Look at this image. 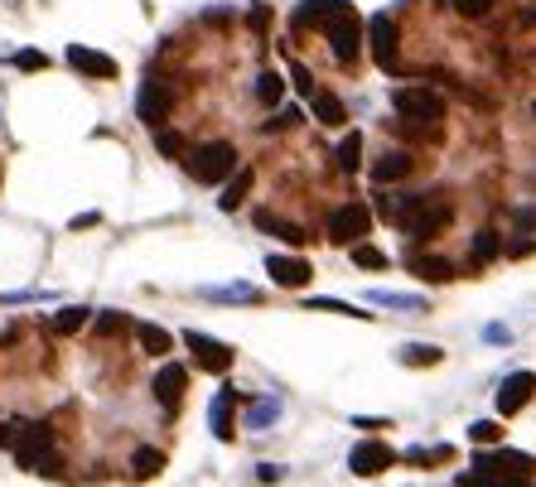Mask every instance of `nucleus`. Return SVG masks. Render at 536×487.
I'll use <instances>...</instances> for the list:
<instances>
[{"label": "nucleus", "mask_w": 536, "mask_h": 487, "mask_svg": "<svg viewBox=\"0 0 536 487\" xmlns=\"http://www.w3.org/2000/svg\"><path fill=\"white\" fill-rule=\"evenodd\" d=\"M382 212L397 218V227L415 236V242H425V236H440L449 227V218H455V208H449V198L431 188V194H406V198H387L382 194Z\"/></svg>", "instance_id": "obj_1"}, {"label": "nucleus", "mask_w": 536, "mask_h": 487, "mask_svg": "<svg viewBox=\"0 0 536 487\" xmlns=\"http://www.w3.org/2000/svg\"><path fill=\"white\" fill-rule=\"evenodd\" d=\"M473 473L493 478L498 487H527V478L536 473V458L517 454V449H498V454H479V458H473Z\"/></svg>", "instance_id": "obj_2"}, {"label": "nucleus", "mask_w": 536, "mask_h": 487, "mask_svg": "<svg viewBox=\"0 0 536 487\" xmlns=\"http://www.w3.org/2000/svg\"><path fill=\"white\" fill-rule=\"evenodd\" d=\"M324 39L339 63H353L357 49H363V20H357V10L348 5V0H339V10H333V20L324 25Z\"/></svg>", "instance_id": "obj_3"}, {"label": "nucleus", "mask_w": 536, "mask_h": 487, "mask_svg": "<svg viewBox=\"0 0 536 487\" xmlns=\"http://www.w3.org/2000/svg\"><path fill=\"white\" fill-rule=\"evenodd\" d=\"M232 169H237V150L228 140H208V145H198L188 154V174L198 184H222V179H232Z\"/></svg>", "instance_id": "obj_4"}, {"label": "nucleus", "mask_w": 536, "mask_h": 487, "mask_svg": "<svg viewBox=\"0 0 536 487\" xmlns=\"http://www.w3.org/2000/svg\"><path fill=\"white\" fill-rule=\"evenodd\" d=\"M391 106H397V116H406V121L421 126V130L445 121V102H440L431 87H397L391 92Z\"/></svg>", "instance_id": "obj_5"}, {"label": "nucleus", "mask_w": 536, "mask_h": 487, "mask_svg": "<svg viewBox=\"0 0 536 487\" xmlns=\"http://www.w3.org/2000/svg\"><path fill=\"white\" fill-rule=\"evenodd\" d=\"M367 232H373V212H367V203H343V208L329 212V242L333 246H357Z\"/></svg>", "instance_id": "obj_6"}, {"label": "nucleus", "mask_w": 536, "mask_h": 487, "mask_svg": "<svg viewBox=\"0 0 536 487\" xmlns=\"http://www.w3.org/2000/svg\"><path fill=\"white\" fill-rule=\"evenodd\" d=\"M184 343H188V352H194V362L204 367V372H213V376H222L232 367V358H237L228 343H218V338H208V334H194V328L184 334Z\"/></svg>", "instance_id": "obj_7"}, {"label": "nucleus", "mask_w": 536, "mask_h": 487, "mask_svg": "<svg viewBox=\"0 0 536 487\" xmlns=\"http://www.w3.org/2000/svg\"><path fill=\"white\" fill-rule=\"evenodd\" d=\"M266 270H271V285H281V290H305L314 280V266L305 256H271Z\"/></svg>", "instance_id": "obj_8"}, {"label": "nucleus", "mask_w": 536, "mask_h": 487, "mask_svg": "<svg viewBox=\"0 0 536 487\" xmlns=\"http://www.w3.org/2000/svg\"><path fill=\"white\" fill-rule=\"evenodd\" d=\"M391 463H397V454H391L387 444H377V439H363V444L348 454V468L357 473V478H373V473H387Z\"/></svg>", "instance_id": "obj_9"}, {"label": "nucleus", "mask_w": 536, "mask_h": 487, "mask_svg": "<svg viewBox=\"0 0 536 487\" xmlns=\"http://www.w3.org/2000/svg\"><path fill=\"white\" fill-rule=\"evenodd\" d=\"M367 39H373V58L382 68H397V20L391 15H373L367 20Z\"/></svg>", "instance_id": "obj_10"}, {"label": "nucleus", "mask_w": 536, "mask_h": 487, "mask_svg": "<svg viewBox=\"0 0 536 487\" xmlns=\"http://www.w3.org/2000/svg\"><path fill=\"white\" fill-rule=\"evenodd\" d=\"M184 382H188V372L179 362H170V367H160V376H155V400H160V410L164 415H174L179 410V400H184Z\"/></svg>", "instance_id": "obj_11"}, {"label": "nucleus", "mask_w": 536, "mask_h": 487, "mask_svg": "<svg viewBox=\"0 0 536 487\" xmlns=\"http://www.w3.org/2000/svg\"><path fill=\"white\" fill-rule=\"evenodd\" d=\"M49 449H54V430H49V425H25V434H20V444H15L20 468L34 473V463L49 454Z\"/></svg>", "instance_id": "obj_12"}, {"label": "nucleus", "mask_w": 536, "mask_h": 487, "mask_svg": "<svg viewBox=\"0 0 536 487\" xmlns=\"http://www.w3.org/2000/svg\"><path fill=\"white\" fill-rule=\"evenodd\" d=\"M532 391H536V376L532 372H512L507 382L498 386V415H517L532 400Z\"/></svg>", "instance_id": "obj_13"}, {"label": "nucleus", "mask_w": 536, "mask_h": 487, "mask_svg": "<svg viewBox=\"0 0 536 487\" xmlns=\"http://www.w3.org/2000/svg\"><path fill=\"white\" fill-rule=\"evenodd\" d=\"M68 63H73V73H82V78H92V82H112L116 78V58H106V54H97V49H68Z\"/></svg>", "instance_id": "obj_14"}, {"label": "nucleus", "mask_w": 536, "mask_h": 487, "mask_svg": "<svg viewBox=\"0 0 536 487\" xmlns=\"http://www.w3.org/2000/svg\"><path fill=\"white\" fill-rule=\"evenodd\" d=\"M406 270L415 280H425V285H445L449 276H455V266H449L445 256H425V252H411L406 256Z\"/></svg>", "instance_id": "obj_15"}, {"label": "nucleus", "mask_w": 536, "mask_h": 487, "mask_svg": "<svg viewBox=\"0 0 536 487\" xmlns=\"http://www.w3.org/2000/svg\"><path fill=\"white\" fill-rule=\"evenodd\" d=\"M136 111H140V121H146V126H160V121H164V111H170V87H160V82L150 78L146 87H140Z\"/></svg>", "instance_id": "obj_16"}, {"label": "nucleus", "mask_w": 536, "mask_h": 487, "mask_svg": "<svg viewBox=\"0 0 536 487\" xmlns=\"http://www.w3.org/2000/svg\"><path fill=\"white\" fill-rule=\"evenodd\" d=\"M333 10H339V0H305V5L295 10L290 25L295 29H324L329 20H333Z\"/></svg>", "instance_id": "obj_17"}, {"label": "nucleus", "mask_w": 536, "mask_h": 487, "mask_svg": "<svg viewBox=\"0 0 536 487\" xmlns=\"http://www.w3.org/2000/svg\"><path fill=\"white\" fill-rule=\"evenodd\" d=\"M406 174H411V154L406 150H387L382 160L373 164V179L377 184H397V179H406Z\"/></svg>", "instance_id": "obj_18"}, {"label": "nucleus", "mask_w": 536, "mask_h": 487, "mask_svg": "<svg viewBox=\"0 0 536 487\" xmlns=\"http://www.w3.org/2000/svg\"><path fill=\"white\" fill-rule=\"evenodd\" d=\"M256 227L261 232H271V236H281V242H290V246H305V227H295V222H281L276 212H256Z\"/></svg>", "instance_id": "obj_19"}, {"label": "nucleus", "mask_w": 536, "mask_h": 487, "mask_svg": "<svg viewBox=\"0 0 536 487\" xmlns=\"http://www.w3.org/2000/svg\"><path fill=\"white\" fill-rule=\"evenodd\" d=\"M136 338H140V348H146V352H150V358H164V352H170V348H174V338H170V334H164V328H160V324H140V328H136Z\"/></svg>", "instance_id": "obj_20"}, {"label": "nucleus", "mask_w": 536, "mask_h": 487, "mask_svg": "<svg viewBox=\"0 0 536 487\" xmlns=\"http://www.w3.org/2000/svg\"><path fill=\"white\" fill-rule=\"evenodd\" d=\"M333 154H339V169H343V174H357V164H363V136H357V130H348V136L339 140V150H333Z\"/></svg>", "instance_id": "obj_21"}, {"label": "nucleus", "mask_w": 536, "mask_h": 487, "mask_svg": "<svg viewBox=\"0 0 536 487\" xmlns=\"http://www.w3.org/2000/svg\"><path fill=\"white\" fill-rule=\"evenodd\" d=\"M160 468H164V454H160V449H136V458H130V478H136V483L155 478Z\"/></svg>", "instance_id": "obj_22"}, {"label": "nucleus", "mask_w": 536, "mask_h": 487, "mask_svg": "<svg viewBox=\"0 0 536 487\" xmlns=\"http://www.w3.org/2000/svg\"><path fill=\"white\" fill-rule=\"evenodd\" d=\"M314 116L324 126H343V121H348V111H343V102L333 97V92H314Z\"/></svg>", "instance_id": "obj_23"}, {"label": "nucleus", "mask_w": 536, "mask_h": 487, "mask_svg": "<svg viewBox=\"0 0 536 487\" xmlns=\"http://www.w3.org/2000/svg\"><path fill=\"white\" fill-rule=\"evenodd\" d=\"M252 179H256V174H252V169H247V164H242V169H237V179L228 184V194L218 198V208H222V212L242 208V198H247V188H252Z\"/></svg>", "instance_id": "obj_24"}, {"label": "nucleus", "mask_w": 536, "mask_h": 487, "mask_svg": "<svg viewBox=\"0 0 536 487\" xmlns=\"http://www.w3.org/2000/svg\"><path fill=\"white\" fill-rule=\"evenodd\" d=\"M232 391H222L218 400H213V434L218 439H232Z\"/></svg>", "instance_id": "obj_25"}, {"label": "nucleus", "mask_w": 536, "mask_h": 487, "mask_svg": "<svg viewBox=\"0 0 536 487\" xmlns=\"http://www.w3.org/2000/svg\"><path fill=\"white\" fill-rule=\"evenodd\" d=\"M88 318H92V309H58V318H54V328H58V334H78V328L82 324H88Z\"/></svg>", "instance_id": "obj_26"}, {"label": "nucleus", "mask_w": 536, "mask_h": 487, "mask_svg": "<svg viewBox=\"0 0 536 487\" xmlns=\"http://www.w3.org/2000/svg\"><path fill=\"white\" fill-rule=\"evenodd\" d=\"M256 97L266 102V106H276V102L285 97V82H281V73H261V78H256Z\"/></svg>", "instance_id": "obj_27"}, {"label": "nucleus", "mask_w": 536, "mask_h": 487, "mask_svg": "<svg viewBox=\"0 0 536 487\" xmlns=\"http://www.w3.org/2000/svg\"><path fill=\"white\" fill-rule=\"evenodd\" d=\"M440 358H445V352H440V348H425V343H411V348L401 352V362H406V367H435Z\"/></svg>", "instance_id": "obj_28"}, {"label": "nucleus", "mask_w": 536, "mask_h": 487, "mask_svg": "<svg viewBox=\"0 0 536 487\" xmlns=\"http://www.w3.org/2000/svg\"><path fill=\"white\" fill-rule=\"evenodd\" d=\"M353 266H363V270H382V266H387V256L377 252V246L357 242V246H353Z\"/></svg>", "instance_id": "obj_29"}, {"label": "nucleus", "mask_w": 536, "mask_h": 487, "mask_svg": "<svg viewBox=\"0 0 536 487\" xmlns=\"http://www.w3.org/2000/svg\"><path fill=\"white\" fill-rule=\"evenodd\" d=\"M469 439H473V444H498V439H503V425H498V420H479V425H469Z\"/></svg>", "instance_id": "obj_30"}, {"label": "nucleus", "mask_w": 536, "mask_h": 487, "mask_svg": "<svg viewBox=\"0 0 536 487\" xmlns=\"http://www.w3.org/2000/svg\"><path fill=\"white\" fill-rule=\"evenodd\" d=\"M305 309H319V314H353V318H367V309H353L343 300H309Z\"/></svg>", "instance_id": "obj_31"}, {"label": "nucleus", "mask_w": 536, "mask_h": 487, "mask_svg": "<svg viewBox=\"0 0 536 487\" xmlns=\"http://www.w3.org/2000/svg\"><path fill=\"white\" fill-rule=\"evenodd\" d=\"M449 5H455L464 20H483L488 10H493V0H449Z\"/></svg>", "instance_id": "obj_32"}, {"label": "nucleus", "mask_w": 536, "mask_h": 487, "mask_svg": "<svg viewBox=\"0 0 536 487\" xmlns=\"http://www.w3.org/2000/svg\"><path fill=\"white\" fill-rule=\"evenodd\" d=\"M498 246H503V242H498V232H479V236H473V256H479V260H493Z\"/></svg>", "instance_id": "obj_33"}, {"label": "nucleus", "mask_w": 536, "mask_h": 487, "mask_svg": "<svg viewBox=\"0 0 536 487\" xmlns=\"http://www.w3.org/2000/svg\"><path fill=\"white\" fill-rule=\"evenodd\" d=\"M25 434V420H0V449H15Z\"/></svg>", "instance_id": "obj_34"}, {"label": "nucleus", "mask_w": 536, "mask_h": 487, "mask_svg": "<svg viewBox=\"0 0 536 487\" xmlns=\"http://www.w3.org/2000/svg\"><path fill=\"white\" fill-rule=\"evenodd\" d=\"M15 68H25V73H39V68H49V58L34 54V49H20V54H15Z\"/></svg>", "instance_id": "obj_35"}, {"label": "nucleus", "mask_w": 536, "mask_h": 487, "mask_svg": "<svg viewBox=\"0 0 536 487\" xmlns=\"http://www.w3.org/2000/svg\"><path fill=\"white\" fill-rule=\"evenodd\" d=\"M155 145H160L164 154H179V150H184V140H179L174 130H155Z\"/></svg>", "instance_id": "obj_36"}, {"label": "nucleus", "mask_w": 536, "mask_h": 487, "mask_svg": "<svg viewBox=\"0 0 536 487\" xmlns=\"http://www.w3.org/2000/svg\"><path fill=\"white\" fill-rule=\"evenodd\" d=\"M58 463H63V458H58L54 449H49V454H44L39 463H34V473H44V478H58V473H63V468H58Z\"/></svg>", "instance_id": "obj_37"}, {"label": "nucleus", "mask_w": 536, "mask_h": 487, "mask_svg": "<svg viewBox=\"0 0 536 487\" xmlns=\"http://www.w3.org/2000/svg\"><path fill=\"white\" fill-rule=\"evenodd\" d=\"M373 300H377V304H397V309H425L421 300H406V294H382V290H377Z\"/></svg>", "instance_id": "obj_38"}, {"label": "nucleus", "mask_w": 536, "mask_h": 487, "mask_svg": "<svg viewBox=\"0 0 536 487\" xmlns=\"http://www.w3.org/2000/svg\"><path fill=\"white\" fill-rule=\"evenodd\" d=\"M121 328H130L121 314H102V318H97V334H121Z\"/></svg>", "instance_id": "obj_39"}, {"label": "nucleus", "mask_w": 536, "mask_h": 487, "mask_svg": "<svg viewBox=\"0 0 536 487\" xmlns=\"http://www.w3.org/2000/svg\"><path fill=\"white\" fill-rule=\"evenodd\" d=\"M290 78H295V87H300V92H314V78H309V68L295 63V68H290Z\"/></svg>", "instance_id": "obj_40"}, {"label": "nucleus", "mask_w": 536, "mask_h": 487, "mask_svg": "<svg viewBox=\"0 0 536 487\" xmlns=\"http://www.w3.org/2000/svg\"><path fill=\"white\" fill-rule=\"evenodd\" d=\"M459 487H498V483H493V478H483V473H464Z\"/></svg>", "instance_id": "obj_41"}, {"label": "nucleus", "mask_w": 536, "mask_h": 487, "mask_svg": "<svg viewBox=\"0 0 536 487\" xmlns=\"http://www.w3.org/2000/svg\"><path fill=\"white\" fill-rule=\"evenodd\" d=\"M517 227H527V232H536V208H517Z\"/></svg>", "instance_id": "obj_42"}, {"label": "nucleus", "mask_w": 536, "mask_h": 487, "mask_svg": "<svg viewBox=\"0 0 536 487\" xmlns=\"http://www.w3.org/2000/svg\"><path fill=\"white\" fill-rule=\"evenodd\" d=\"M271 415H276V406H256V410H252V425H266Z\"/></svg>", "instance_id": "obj_43"}, {"label": "nucleus", "mask_w": 536, "mask_h": 487, "mask_svg": "<svg viewBox=\"0 0 536 487\" xmlns=\"http://www.w3.org/2000/svg\"><path fill=\"white\" fill-rule=\"evenodd\" d=\"M532 111H536V106H532Z\"/></svg>", "instance_id": "obj_44"}]
</instances>
